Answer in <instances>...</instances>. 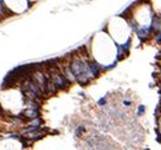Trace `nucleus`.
Segmentation results:
<instances>
[{
    "mask_svg": "<svg viewBox=\"0 0 161 150\" xmlns=\"http://www.w3.org/2000/svg\"><path fill=\"white\" fill-rule=\"evenodd\" d=\"M85 48L94 64L100 70H109L114 68L123 57L122 50L113 42L105 31L95 33Z\"/></svg>",
    "mask_w": 161,
    "mask_h": 150,
    "instance_id": "f257e3e1",
    "label": "nucleus"
},
{
    "mask_svg": "<svg viewBox=\"0 0 161 150\" xmlns=\"http://www.w3.org/2000/svg\"><path fill=\"white\" fill-rule=\"evenodd\" d=\"M28 99L17 84L4 85L0 92V114L22 117L27 108Z\"/></svg>",
    "mask_w": 161,
    "mask_h": 150,
    "instance_id": "f03ea898",
    "label": "nucleus"
},
{
    "mask_svg": "<svg viewBox=\"0 0 161 150\" xmlns=\"http://www.w3.org/2000/svg\"><path fill=\"white\" fill-rule=\"evenodd\" d=\"M69 65L75 76L76 83L83 85L93 81L100 73V69L90 58L86 48H83V51H79L78 55H74L69 60Z\"/></svg>",
    "mask_w": 161,
    "mask_h": 150,
    "instance_id": "7ed1b4c3",
    "label": "nucleus"
},
{
    "mask_svg": "<svg viewBox=\"0 0 161 150\" xmlns=\"http://www.w3.org/2000/svg\"><path fill=\"white\" fill-rule=\"evenodd\" d=\"M127 18L133 28V32L136 31L140 37L145 38L150 36L151 29L153 28L155 14L148 3H136L132 5Z\"/></svg>",
    "mask_w": 161,
    "mask_h": 150,
    "instance_id": "20e7f679",
    "label": "nucleus"
},
{
    "mask_svg": "<svg viewBox=\"0 0 161 150\" xmlns=\"http://www.w3.org/2000/svg\"><path fill=\"white\" fill-rule=\"evenodd\" d=\"M105 32L122 51L127 52L132 42L133 28L126 15L112 17L107 23Z\"/></svg>",
    "mask_w": 161,
    "mask_h": 150,
    "instance_id": "39448f33",
    "label": "nucleus"
},
{
    "mask_svg": "<svg viewBox=\"0 0 161 150\" xmlns=\"http://www.w3.org/2000/svg\"><path fill=\"white\" fill-rule=\"evenodd\" d=\"M28 141L17 134L0 135V150H28Z\"/></svg>",
    "mask_w": 161,
    "mask_h": 150,
    "instance_id": "423d86ee",
    "label": "nucleus"
},
{
    "mask_svg": "<svg viewBox=\"0 0 161 150\" xmlns=\"http://www.w3.org/2000/svg\"><path fill=\"white\" fill-rule=\"evenodd\" d=\"M3 7L7 13L19 15L28 12L32 7V3L27 2V0H23V2H3Z\"/></svg>",
    "mask_w": 161,
    "mask_h": 150,
    "instance_id": "0eeeda50",
    "label": "nucleus"
},
{
    "mask_svg": "<svg viewBox=\"0 0 161 150\" xmlns=\"http://www.w3.org/2000/svg\"><path fill=\"white\" fill-rule=\"evenodd\" d=\"M157 127H158V134L161 136V113H160V116L157 118Z\"/></svg>",
    "mask_w": 161,
    "mask_h": 150,
    "instance_id": "6e6552de",
    "label": "nucleus"
},
{
    "mask_svg": "<svg viewBox=\"0 0 161 150\" xmlns=\"http://www.w3.org/2000/svg\"><path fill=\"white\" fill-rule=\"evenodd\" d=\"M158 75H161V65H160V74Z\"/></svg>",
    "mask_w": 161,
    "mask_h": 150,
    "instance_id": "1a4fd4ad",
    "label": "nucleus"
}]
</instances>
